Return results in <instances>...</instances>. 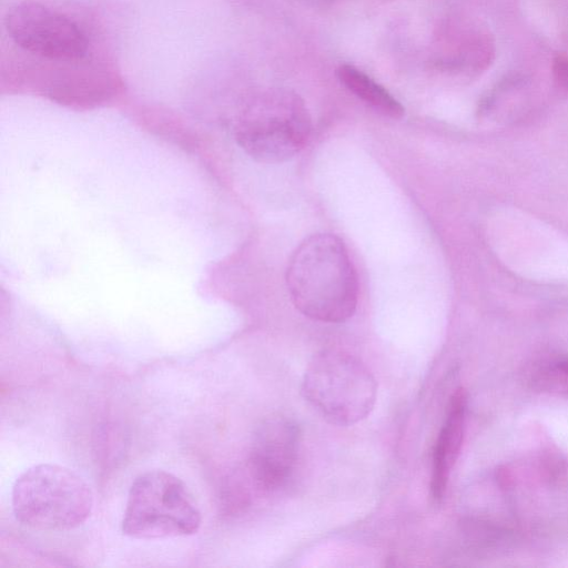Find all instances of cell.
I'll list each match as a JSON object with an SVG mask.
<instances>
[{
  "mask_svg": "<svg viewBox=\"0 0 568 568\" xmlns=\"http://www.w3.org/2000/svg\"><path fill=\"white\" fill-rule=\"evenodd\" d=\"M12 509L19 523L38 530L64 531L90 517L93 494L74 471L55 464L28 468L12 487Z\"/></svg>",
  "mask_w": 568,
  "mask_h": 568,
  "instance_id": "cell-2",
  "label": "cell"
},
{
  "mask_svg": "<svg viewBox=\"0 0 568 568\" xmlns=\"http://www.w3.org/2000/svg\"><path fill=\"white\" fill-rule=\"evenodd\" d=\"M201 523L186 485L169 471L153 469L131 484L121 528L128 537L150 540L194 535Z\"/></svg>",
  "mask_w": 568,
  "mask_h": 568,
  "instance_id": "cell-3",
  "label": "cell"
},
{
  "mask_svg": "<svg viewBox=\"0 0 568 568\" xmlns=\"http://www.w3.org/2000/svg\"><path fill=\"white\" fill-rule=\"evenodd\" d=\"M4 26L11 40L40 58L71 63L88 52V39L80 27L43 4L24 1L7 13Z\"/></svg>",
  "mask_w": 568,
  "mask_h": 568,
  "instance_id": "cell-6",
  "label": "cell"
},
{
  "mask_svg": "<svg viewBox=\"0 0 568 568\" xmlns=\"http://www.w3.org/2000/svg\"><path fill=\"white\" fill-rule=\"evenodd\" d=\"M115 89L114 79L103 70L77 69L52 81L45 94L61 104L88 108L111 98Z\"/></svg>",
  "mask_w": 568,
  "mask_h": 568,
  "instance_id": "cell-9",
  "label": "cell"
},
{
  "mask_svg": "<svg viewBox=\"0 0 568 568\" xmlns=\"http://www.w3.org/2000/svg\"><path fill=\"white\" fill-rule=\"evenodd\" d=\"M298 426L283 415L265 418L256 428L247 462L252 484L271 491L282 487L295 466L298 445Z\"/></svg>",
  "mask_w": 568,
  "mask_h": 568,
  "instance_id": "cell-7",
  "label": "cell"
},
{
  "mask_svg": "<svg viewBox=\"0 0 568 568\" xmlns=\"http://www.w3.org/2000/svg\"><path fill=\"white\" fill-rule=\"evenodd\" d=\"M304 398L327 422L349 426L374 408L377 384L357 357L338 349H325L310 362L302 382Z\"/></svg>",
  "mask_w": 568,
  "mask_h": 568,
  "instance_id": "cell-4",
  "label": "cell"
},
{
  "mask_svg": "<svg viewBox=\"0 0 568 568\" xmlns=\"http://www.w3.org/2000/svg\"><path fill=\"white\" fill-rule=\"evenodd\" d=\"M552 69L554 77L558 85L568 90V59L565 57L556 58Z\"/></svg>",
  "mask_w": 568,
  "mask_h": 568,
  "instance_id": "cell-11",
  "label": "cell"
},
{
  "mask_svg": "<svg viewBox=\"0 0 568 568\" xmlns=\"http://www.w3.org/2000/svg\"><path fill=\"white\" fill-rule=\"evenodd\" d=\"M466 407V392L459 388L450 398L447 416L433 452L430 493L436 501H440L445 495L450 470L462 448Z\"/></svg>",
  "mask_w": 568,
  "mask_h": 568,
  "instance_id": "cell-8",
  "label": "cell"
},
{
  "mask_svg": "<svg viewBox=\"0 0 568 568\" xmlns=\"http://www.w3.org/2000/svg\"><path fill=\"white\" fill-rule=\"evenodd\" d=\"M286 284L294 306L314 321L342 323L356 310V272L334 234H313L300 243L287 265Z\"/></svg>",
  "mask_w": 568,
  "mask_h": 568,
  "instance_id": "cell-1",
  "label": "cell"
},
{
  "mask_svg": "<svg viewBox=\"0 0 568 568\" xmlns=\"http://www.w3.org/2000/svg\"><path fill=\"white\" fill-rule=\"evenodd\" d=\"M311 119L303 101L291 93L266 94L250 104L235 126L239 144L252 158L278 163L293 158L306 144Z\"/></svg>",
  "mask_w": 568,
  "mask_h": 568,
  "instance_id": "cell-5",
  "label": "cell"
},
{
  "mask_svg": "<svg viewBox=\"0 0 568 568\" xmlns=\"http://www.w3.org/2000/svg\"><path fill=\"white\" fill-rule=\"evenodd\" d=\"M336 75L352 93L377 112L393 119L404 115V106L384 87L355 67L342 64Z\"/></svg>",
  "mask_w": 568,
  "mask_h": 568,
  "instance_id": "cell-10",
  "label": "cell"
}]
</instances>
